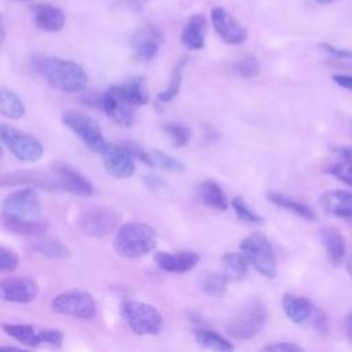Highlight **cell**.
<instances>
[{"mask_svg":"<svg viewBox=\"0 0 352 352\" xmlns=\"http://www.w3.org/2000/svg\"><path fill=\"white\" fill-rule=\"evenodd\" d=\"M3 226L14 234L40 236L48 223L41 219V204L33 187H22L6 197L1 209Z\"/></svg>","mask_w":352,"mask_h":352,"instance_id":"1","label":"cell"},{"mask_svg":"<svg viewBox=\"0 0 352 352\" xmlns=\"http://www.w3.org/2000/svg\"><path fill=\"white\" fill-rule=\"evenodd\" d=\"M34 67L58 91L78 92L87 87V73L76 62L60 58H41L36 62Z\"/></svg>","mask_w":352,"mask_h":352,"instance_id":"2","label":"cell"},{"mask_svg":"<svg viewBox=\"0 0 352 352\" xmlns=\"http://www.w3.org/2000/svg\"><path fill=\"white\" fill-rule=\"evenodd\" d=\"M157 236L153 227L144 223L122 224L114 238V250L117 254L135 258L147 254L155 248Z\"/></svg>","mask_w":352,"mask_h":352,"instance_id":"3","label":"cell"},{"mask_svg":"<svg viewBox=\"0 0 352 352\" xmlns=\"http://www.w3.org/2000/svg\"><path fill=\"white\" fill-rule=\"evenodd\" d=\"M121 315L131 331L138 336H154L162 329V315L151 304L125 300L121 304Z\"/></svg>","mask_w":352,"mask_h":352,"instance_id":"4","label":"cell"},{"mask_svg":"<svg viewBox=\"0 0 352 352\" xmlns=\"http://www.w3.org/2000/svg\"><path fill=\"white\" fill-rule=\"evenodd\" d=\"M267 320L265 307L260 300H249L243 308L227 323V334L236 340H249L257 336Z\"/></svg>","mask_w":352,"mask_h":352,"instance_id":"5","label":"cell"},{"mask_svg":"<svg viewBox=\"0 0 352 352\" xmlns=\"http://www.w3.org/2000/svg\"><path fill=\"white\" fill-rule=\"evenodd\" d=\"M239 248L246 256L249 264H252L258 274L270 279L276 276L278 270L275 254L270 241L264 235L258 232L252 234L241 241Z\"/></svg>","mask_w":352,"mask_h":352,"instance_id":"6","label":"cell"},{"mask_svg":"<svg viewBox=\"0 0 352 352\" xmlns=\"http://www.w3.org/2000/svg\"><path fill=\"white\" fill-rule=\"evenodd\" d=\"M121 214L110 206H94L77 217L78 230L88 236L103 238L110 235L120 224Z\"/></svg>","mask_w":352,"mask_h":352,"instance_id":"7","label":"cell"},{"mask_svg":"<svg viewBox=\"0 0 352 352\" xmlns=\"http://www.w3.org/2000/svg\"><path fill=\"white\" fill-rule=\"evenodd\" d=\"M62 122L74 135H77L89 150L98 154H100L104 150V147L109 144L102 133L99 124L91 117L80 111H74V110L65 111L62 114Z\"/></svg>","mask_w":352,"mask_h":352,"instance_id":"8","label":"cell"},{"mask_svg":"<svg viewBox=\"0 0 352 352\" xmlns=\"http://www.w3.org/2000/svg\"><path fill=\"white\" fill-rule=\"evenodd\" d=\"M0 136L3 144L18 160L26 162H36L43 155V146L37 138L11 125L0 126Z\"/></svg>","mask_w":352,"mask_h":352,"instance_id":"9","label":"cell"},{"mask_svg":"<svg viewBox=\"0 0 352 352\" xmlns=\"http://www.w3.org/2000/svg\"><path fill=\"white\" fill-rule=\"evenodd\" d=\"M52 311L77 319H92L96 316V302L94 297L81 290H69L55 296L51 301Z\"/></svg>","mask_w":352,"mask_h":352,"instance_id":"10","label":"cell"},{"mask_svg":"<svg viewBox=\"0 0 352 352\" xmlns=\"http://www.w3.org/2000/svg\"><path fill=\"white\" fill-rule=\"evenodd\" d=\"M100 154L107 175L116 179H128L135 173V158L125 144H107Z\"/></svg>","mask_w":352,"mask_h":352,"instance_id":"11","label":"cell"},{"mask_svg":"<svg viewBox=\"0 0 352 352\" xmlns=\"http://www.w3.org/2000/svg\"><path fill=\"white\" fill-rule=\"evenodd\" d=\"M38 283L29 276H10L0 283V297L4 301L29 304L38 296Z\"/></svg>","mask_w":352,"mask_h":352,"instance_id":"12","label":"cell"},{"mask_svg":"<svg viewBox=\"0 0 352 352\" xmlns=\"http://www.w3.org/2000/svg\"><path fill=\"white\" fill-rule=\"evenodd\" d=\"M210 22L217 36L227 44L238 45L248 37V32L242 23L221 7H214L212 10Z\"/></svg>","mask_w":352,"mask_h":352,"instance_id":"13","label":"cell"},{"mask_svg":"<svg viewBox=\"0 0 352 352\" xmlns=\"http://www.w3.org/2000/svg\"><path fill=\"white\" fill-rule=\"evenodd\" d=\"M52 175L58 188H62L77 197H89L94 194L92 183L78 170L66 164H54Z\"/></svg>","mask_w":352,"mask_h":352,"instance_id":"14","label":"cell"},{"mask_svg":"<svg viewBox=\"0 0 352 352\" xmlns=\"http://www.w3.org/2000/svg\"><path fill=\"white\" fill-rule=\"evenodd\" d=\"M164 43L162 33L153 25L139 28L131 37V47L135 55L142 60L154 59Z\"/></svg>","mask_w":352,"mask_h":352,"instance_id":"15","label":"cell"},{"mask_svg":"<svg viewBox=\"0 0 352 352\" xmlns=\"http://www.w3.org/2000/svg\"><path fill=\"white\" fill-rule=\"evenodd\" d=\"M199 258V254L194 250H182L177 253L158 252L155 254L157 265L170 274H184L192 270L198 264Z\"/></svg>","mask_w":352,"mask_h":352,"instance_id":"16","label":"cell"},{"mask_svg":"<svg viewBox=\"0 0 352 352\" xmlns=\"http://www.w3.org/2000/svg\"><path fill=\"white\" fill-rule=\"evenodd\" d=\"M34 25L44 32H60L65 26L66 16L63 11L52 4L38 3L30 7Z\"/></svg>","mask_w":352,"mask_h":352,"instance_id":"17","label":"cell"},{"mask_svg":"<svg viewBox=\"0 0 352 352\" xmlns=\"http://www.w3.org/2000/svg\"><path fill=\"white\" fill-rule=\"evenodd\" d=\"M104 113L118 125L129 126L135 121V110L133 106L120 99L117 95H114L110 89H107L102 95V104Z\"/></svg>","mask_w":352,"mask_h":352,"instance_id":"18","label":"cell"},{"mask_svg":"<svg viewBox=\"0 0 352 352\" xmlns=\"http://www.w3.org/2000/svg\"><path fill=\"white\" fill-rule=\"evenodd\" d=\"M319 202L322 208L337 217L351 219L352 217V192L345 190H329L324 191Z\"/></svg>","mask_w":352,"mask_h":352,"instance_id":"19","label":"cell"},{"mask_svg":"<svg viewBox=\"0 0 352 352\" xmlns=\"http://www.w3.org/2000/svg\"><path fill=\"white\" fill-rule=\"evenodd\" d=\"M208 32V22L202 14H194L186 22L180 40L187 50H201L205 45V37Z\"/></svg>","mask_w":352,"mask_h":352,"instance_id":"20","label":"cell"},{"mask_svg":"<svg viewBox=\"0 0 352 352\" xmlns=\"http://www.w3.org/2000/svg\"><path fill=\"white\" fill-rule=\"evenodd\" d=\"M1 184L6 186H22V187H40V188H58L54 176H48L40 172L22 170L1 177Z\"/></svg>","mask_w":352,"mask_h":352,"instance_id":"21","label":"cell"},{"mask_svg":"<svg viewBox=\"0 0 352 352\" xmlns=\"http://www.w3.org/2000/svg\"><path fill=\"white\" fill-rule=\"evenodd\" d=\"M282 308L285 315L296 324H302L308 322L314 314L315 307L312 302L302 297L293 293H286L282 297Z\"/></svg>","mask_w":352,"mask_h":352,"instance_id":"22","label":"cell"},{"mask_svg":"<svg viewBox=\"0 0 352 352\" xmlns=\"http://www.w3.org/2000/svg\"><path fill=\"white\" fill-rule=\"evenodd\" d=\"M109 89L120 99L132 106H143L148 102V92L146 88V82L142 77L132 78L124 84L113 85Z\"/></svg>","mask_w":352,"mask_h":352,"instance_id":"23","label":"cell"},{"mask_svg":"<svg viewBox=\"0 0 352 352\" xmlns=\"http://www.w3.org/2000/svg\"><path fill=\"white\" fill-rule=\"evenodd\" d=\"M319 236L324 246L327 260L333 265L341 264L345 257V241L341 232L334 227H324L320 230Z\"/></svg>","mask_w":352,"mask_h":352,"instance_id":"24","label":"cell"},{"mask_svg":"<svg viewBox=\"0 0 352 352\" xmlns=\"http://www.w3.org/2000/svg\"><path fill=\"white\" fill-rule=\"evenodd\" d=\"M198 198L204 205L217 210H226L228 208V201L224 191L213 180H205L199 184Z\"/></svg>","mask_w":352,"mask_h":352,"instance_id":"25","label":"cell"},{"mask_svg":"<svg viewBox=\"0 0 352 352\" xmlns=\"http://www.w3.org/2000/svg\"><path fill=\"white\" fill-rule=\"evenodd\" d=\"M3 330L10 337L15 338L18 342L26 346H37L41 342L40 331H37L30 324H21V323H4Z\"/></svg>","mask_w":352,"mask_h":352,"instance_id":"26","label":"cell"},{"mask_svg":"<svg viewBox=\"0 0 352 352\" xmlns=\"http://www.w3.org/2000/svg\"><path fill=\"white\" fill-rule=\"evenodd\" d=\"M223 272L227 275L230 280H241L248 274V258L242 253L236 252H227L224 253L223 258Z\"/></svg>","mask_w":352,"mask_h":352,"instance_id":"27","label":"cell"},{"mask_svg":"<svg viewBox=\"0 0 352 352\" xmlns=\"http://www.w3.org/2000/svg\"><path fill=\"white\" fill-rule=\"evenodd\" d=\"M267 198L274 205L280 206V208H283V209H286V210H289V212L302 217L304 220H308V221L315 220L314 210L308 205H305V204H302L300 201H296V199H293V198H290L287 195L279 194V192H270Z\"/></svg>","mask_w":352,"mask_h":352,"instance_id":"28","label":"cell"},{"mask_svg":"<svg viewBox=\"0 0 352 352\" xmlns=\"http://www.w3.org/2000/svg\"><path fill=\"white\" fill-rule=\"evenodd\" d=\"M0 111L3 116L18 120L25 114V104L22 99L7 87H1L0 89Z\"/></svg>","mask_w":352,"mask_h":352,"instance_id":"29","label":"cell"},{"mask_svg":"<svg viewBox=\"0 0 352 352\" xmlns=\"http://www.w3.org/2000/svg\"><path fill=\"white\" fill-rule=\"evenodd\" d=\"M192 336L195 341L208 349H214L220 352H228L234 349V345L231 341L224 338L223 336L212 331V330H205V329H195L192 330Z\"/></svg>","mask_w":352,"mask_h":352,"instance_id":"30","label":"cell"},{"mask_svg":"<svg viewBox=\"0 0 352 352\" xmlns=\"http://www.w3.org/2000/svg\"><path fill=\"white\" fill-rule=\"evenodd\" d=\"M30 249L48 258H66L70 256V250L58 239L43 238L32 243Z\"/></svg>","mask_w":352,"mask_h":352,"instance_id":"31","label":"cell"},{"mask_svg":"<svg viewBox=\"0 0 352 352\" xmlns=\"http://www.w3.org/2000/svg\"><path fill=\"white\" fill-rule=\"evenodd\" d=\"M228 278L224 272H206L202 275L201 280H199V287L201 290L212 297H220L221 294H224L226 289H227V283H228Z\"/></svg>","mask_w":352,"mask_h":352,"instance_id":"32","label":"cell"},{"mask_svg":"<svg viewBox=\"0 0 352 352\" xmlns=\"http://www.w3.org/2000/svg\"><path fill=\"white\" fill-rule=\"evenodd\" d=\"M184 63H186V59H182V60L176 65V67H175V70H173V73H172V77H170V81H169L168 87H166L162 92H160V94L157 95V99H158L160 102L168 103V102L173 100V99L177 96V94H179V91H180V85H182V69H183Z\"/></svg>","mask_w":352,"mask_h":352,"instance_id":"33","label":"cell"},{"mask_svg":"<svg viewBox=\"0 0 352 352\" xmlns=\"http://www.w3.org/2000/svg\"><path fill=\"white\" fill-rule=\"evenodd\" d=\"M150 157H151L153 166L155 165V166H160L169 172H183L186 169V165L180 160H177L161 150L150 151Z\"/></svg>","mask_w":352,"mask_h":352,"instance_id":"34","label":"cell"},{"mask_svg":"<svg viewBox=\"0 0 352 352\" xmlns=\"http://www.w3.org/2000/svg\"><path fill=\"white\" fill-rule=\"evenodd\" d=\"M164 131L166 135H169V138L172 139V143L176 147H183L186 146L190 139H191V131L190 128H187L183 124H177V122H168L164 125Z\"/></svg>","mask_w":352,"mask_h":352,"instance_id":"35","label":"cell"},{"mask_svg":"<svg viewBox=\"0 0 352 352\" xmlns=\"http://www.w3.org/2000/svg\"><path fill=\"white\" fill-rule=\"evenodd\" d=\"M232 70L235 74H238L241 77H246V78L254 77L260 72V62L256 56L248 55V56L239 59L238 62H235L232 65Z\"/></svg>","mask_w":352,"mask_h":352,"instance_id":"36","label":"cell"},{"mask_svg":"<svg viewBox=\"0 0 352 352\" xmlns=\"http://www.w3.org/2000/svg\"><path fill=\"white\" fill-rule=\"evenodd\" d=\"M327 172L345 184L352 186V158L341 157V161L329 165Z\"/></svg>","mask_w":352,"mask_h":352,"instance_id":"37","label":"cell"},{"mask_svg":"<svg viewBox=\"0 0 352 352\" xmlns=\"http://www.w3.org/2000/svg\"><path fill=\"white\" fill-rule=\"evenodd\" d=\"M231 206L235 210L236 216L246 223H253V224H261L264 221V219L261 216H258L254 210H252L249 208V205L241 198V197H235L231 201Z\"/></svg>","mask_w":352,"mask_h":352,"instance_id":"38","label":"cell"},{"mask_svg":"<svg viewBox=\"0 0 352 352\" xmlns=\"http://www.w3.org/2000/svg\"><path fill=\"white\" fill-rule=\"evenodd\" d=\"M19 264V258L16 253L6 246L0 248V270L1 272H11L16 270Z\"/></svg>","mask_w":352,"mask_h":352,"instance_id":"39","label":"cell"},{"mask_svg":"<svg viewBox=\"0 0 352 352\" xmlns=\"http://www.w3.org/2000/svg\"><path fill=\"white\" fill-rule=\"evenodd\" d=\"M40 337H41L43 344H48V345L60 348L65 334H63V331H60L58 329H47V330H40Z\"/></svg>","mask_w":352,"mask_h":352,"instance_id":"40","label":"cell"},{"mask_svg":"<svg viewBox=\"0 0 352 352\" xmlns=\"http://www.w3.org/2000/svg\"><path fill=\"white\" fill-rule=\"evenodd\" d=\"M324 52H327L329 55H331L333 58L338 59V60H346V62H351L352 60V51L351 50H345V48H338V47H334L331 44H327V43H322L319 45Z\"/></svg>","mask_w":352,"mask_h":352,"instance_id":"41","label":"cell"},{"mask_svg":"<svg viewBox=\"0 0 352 352\" xmlns=\"http://www.w3.org/2000/svg\"><path fill=\"white\" fill-rule=\"evenodd\" d=\"M263 351H282V352H297V351H304L301 345L293 344V342H275V344H268L263 346Z\"/></svg>","mask_w":352,"mask_h":352,"instance_id":"42","label":"cell"},{"mask_svg":"<svg viewBox=\"0 0 352 352\" xmlns=\"http://www.w3.org/2000/svg\"><path fill=\"white\" fill-rule=\"evenodd\" d=\"M143 182H144V184H146L151 191H154V192L165 191V188H166V184L164 183V180H161L160 177L153 176V175H147V176H144Z\"/></svg>","mask_w":352,"mask_h":352,"instance_id":"43","label":"cell"},{"mask_svg":"<svg viewBox=\"0 0 352 352\" xmlns=\"http://www.w3.org/2000/svg\"><path fill=\"white\" fill-rule=\"evenodd\" d=\"M311 319H312V324L319 330V331H326V329H327V322H326V316L323 315V312L322 311H319V309H314V314H312V316H311Z\"/></svg>","mask_w":352,"mask_h":352,"instance_id":"44","label":"cell"},{"mask_svg":"<svg viewBox=\"0 0 352 352\" xmlns=\"http://www.w3.org/2000/svg\"><path fill=\"white\" fill-rule=\"evenodd\" d=\"M331 78L341 88L352 91V74H334Z\"/></svg>","mask_w":352,"mask_h":352,"instance_id":"45","label":"cell"},{"mask_svg":"<svg viewBox=\"0 0 352 352\" xmlns=\"http://www.w3.org/2000/svg\"><path fill=\"white\" fill-rule=\"evenodd\" d=\"M331 151L337 153L341 157L352 158V146H333Z\"/></svg>","mask_w":352,"mask_h":352,"instance_id":"46","label":"cell"},{"mask_svg":"<svg viewBox=\"0 0 352 352\" xmlns=\"http://www.w3.org/2000/svg\"><path fill=\"white\" fill-rule=\"evenodd\" d=\"M345 329H346V334H348L349 340L352 341V312L348 315V318L345 320Z\"/></svg>","mask_w":352,"mask_h":352,"instance_id":"47","label":"cell"},{"mask_svg":"<svg viewBox=\"0 0 352 352\" xmlns=\"http://www.w3.org/2000/svg\"><path fill=\"white\" fill-rule=\"evenodd\" d=\"M316 3H319V4H329V3H331V1H334V0H315Z\"/></svg>","mask_w":352,"mask_h":352,"instance_id":"48","label":"cell"},{"mask_svg":"<svg viewBox=\"0 0 352 352\" xmlns=\"http://www.w3.org/2000/svg\"><path fill=\"white\" fill-rule=\"evenodd\" d=\"M349 272H351V274H352V267H349Z\"/></svg>","mask_w":352,"mask_h":352,"instance_id":"49","label":"cell"},{"mask_svg":"<svg viewBox=\"0 0 352 352\" xmlns=\"http://www.w3.org/2000/svg\"><path fill=\"white\" fill-rule=\"evenodd\" d=\"M19 1H30V0H19Z\"/></svg>","mask_w":352,"mask_h":352,"instance_id":"50","label":"cell"}]
</instances>
